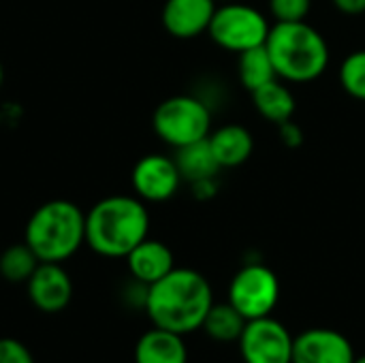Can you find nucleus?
I'll return each instance as SVG.
<instances>
[{"instance_id":"19","label":"nucleus","mask_w":365,"mask_h":363,"mask_svg":"<svg viewBox=\"0 0 365 363\" xmlns=\"http://www.w3.org/2000/svg\"><path fill=\"white\" fill-rule=\"evenodd\" d=\"M246 323L248 321L244 319V315L237 308H233L229 302H225V304H214L210 308L201 329L214 342L229 344V342H237L242 338V332H244Z\"/></svg>"},{"instance_id":"28","label":"nucleus","mask_w":365,"mask_h":363,"mask_svg":"<svg viewBox=\"0 0 365 363\" xmlns=\"http://www.w3.org/2000/svg\"><path fill=\"white\" fill-rule=\"evenodd\" d=\"M355 363H365V355H361V357H355Z\"/></svg>"},{"instance_id":"20","label":"nucleus","mask_w":365,"mask_h":363,"mask_svg":"<svg viewBox=\"0 0 365 363\" xmlns=\"http://www.w3.org/2000/svg\"><path fill=\"white\" fill-rule=\"evenodd\" d=\"M38 263L41 261L36 259V255L30 250L26 242L13 244L0 255V276L13 285H21V282L26 285L28 278L38 267Z\"/></svg>"},{"instance_id":"27","label":"nucleus","mask_w":365,"mask_h":363,"mask_svg":"<svg viewBox=\"0 0 365 363\" xmlns=\"http://www.w3.org/2000/svg\"><path fill=\"white\" fill-rule=\"evenodd\" d=\"M2 81H4V68H2V62H0V88H2Z\"/></svg>"},{"instance_id":"29","label":"nucleus","mask_w":365,"mask_h":363,"mask_svg":"<svg viewBox=\"0 0 365 363\" xmlns=\"http://www.w3.org/2000/svg\"><path fill=\"white\" fill-rule=\"evenodd\" d=\"M216 2H229V0H216Z\"/></svg>"},{"instance_id":"24","label":"nucleus","mask_w":365,"mask_h":363,"mask_svg":"<svg viewBox=\"0 0 365 363\" xmlns=\"http://www.w3.org/2000/svg\"><path fill=\"white\" fill-rule=\"evenodd\" d=\"M278 137L287 148H299L304 143V131L297 122H293V118L278 124Z\"/></svg>"},{"instance_id":"26","label":"nucleus","mask_w":365,"mask_h":363,"mask_svg":"<svg viewBox=\"0 0 365 363\" xmlns=\"http://www.w3.org/2000/svg\"><path fill=\"white\" fill-rule=\"evenodd\" d=\"M331 2L344 15H361V13H365V0H331Z\"/></svg>"},{"instance_id":"1","label":"nucleus","mask_w":365,"mask_h":363,"mask_svg":"<svg viewBox=\"0 0 365 363\" xmlns=\"http://www.w3.org/2000/svg\"><path fill=\"white\" fill-rule=\"evenodd\" d=\"M212 306L214 291L207 278L190 267H173L148 287L143 310L154 327L186 336L201 329Z\"/></svg>"},{"instance_id":"2","label":"nucleus","mask_w":365,"mask_h":363,"mask_svg":"<svg viewBox=\"0 0 365 363\" xmlns=\"http://www.w3.org/2000/svg\"><path fill=\"white\" fill-rule=\"evenodd\" d=\"M150 233V212L137 195H111L86 212V244L105 259H126Z\"/></svg>"},{"instance_id":"17","label":"nucleus","mask_w":365,"mask_h":363,"mask_svg":"<svg viewBox=\"0 0 365 363\" xmlns=\"http://www.w3.org/2000/svg\"><path fill=\"white\" fill-rule=\"evenodd\" d=\"M250 94H252V103H255L257 111H259L265 120L274 122L276 126L282 124V122H287V120H291V118L295 116V109H297L295 96H293V92H291L282 81H278V79H274V81L261 86L259 90H255V92H250Z\"/></svg>"},{"instance_id":"13","label":"nucleus","mask_w":365,"mask_h":363,"mask_svg":"<svg viewBox=\"0 0 365 363\" xmlns=\"http://www.w3.org/2000/svg\"><path fill=\"white\" fill-rule=\"evenodd\" d=\"M126 267L130 278L150 287L175 267V259L165 242L145 237L126 255Z\"/></svg>"},{"instance_id":"22","label":"nucleus","mask_w":365,"mask_h":363,"mask_svg":"<svg viewBox=\"0 0 365 363\" xmlns=\"http://www.w3.org/2000/svg\"><path fill=\"white\" fill-rule=\"evenodd\" d=\"M312 9V0H269L276 21H304Z\"/></svg>"},{"instance_id":"15","label":"nucleus","mask_w":365,"mask_h":363,"mask_svg":"<svg viewBox=\"0 0 365 363\" xmlns=\"http://www.w3.org/2000/svg\"><path fill=\"white\" fill-rule=\"evenodd\" d=\"M207 139H210L212 152L222 169L244 165L252 156V150H255L252 133L242 124H225V126L216 128L214 133H210Z\"/></svg>"},{"instance_id":"21","label":"nucleus","mask_w":365,"mask_h":363,"mask_svg":"<svg viewBox=\"0 0 365 363\" xmlns=\"http://www.w3.org/2000/svg\"><path fill=\"white\" fill-rule=\"evenodd\" d=\"M340 86L349 96L365 101V49H357L342 60Z\"/></svg>"},{"instance_id":"14","label":"nucleus","mask_w":365,"mask_h":363,"mask_svg":"<svg viewBox=\"0 0 365 363\" xmlns=\"http://www.w3.org/2000/svg\"><path fill=\"white\" fill-rule=\"evenodd\" d=\"M135 363H188L184 336L152 327L135 344Z\"/></svg>"},{"instance_id":"10","label":"nucleus","mask_w":365,"mask_h":363,"mask_svg":"<svg viewBox=\"0 0 365 363\" xmlns=\"http://www.w3.org/2000/svg\"><path fill=\"white\" fill-rule=\"evenodd\" d=\"M351 340L329 327H312L295 336L293 363H355Z\"/></svg>"},{"instance_id":"8","label":"nucleus","mask_w":365,"mask_h":363,"mask_svg":"<svg viewBox=\"0 0 365 363\" xmlns=\"http://www.w3.org/2000/svg\"><path fill=\"white\" fill-rule=\"evenodd\" d=\"M295 336L272 315L246 323L237 340L244 363H293Z\"/></svg>"},{"instance_id":"3","label":"nucleus","mask_w":365,"mask_h":363,"mask_svg":"<svg viewBox=\"0 0 365 363\" xmlns=\"http://www.w3.org/2000/svg\"><path fill=\"white\" fill-rule=\"evenodd\" d=\"M24 242L41 263H64L86 244V214L68 199L45 201L30 214Z\"/></svg>"},{"instance_id":"7","label":"nucleus","mask_w":365,"mask_h":363,"mask_svg":"<svg viewBox=\"0 0 365 363\" xmlns=\"http://www.w3.org/2000/svg\"><path fill=\"white\" fill-rule=\"evenodd\" d=\"M246 321L269 317L280 302V280L263 263H246L229 285V300Z\"/></svg>"},{"instance_id":"11","label":"nucleus","mask_w":365,"mask_h":363,"mask_svg":"<svg viewBox=\"0 0 365 363\" xmlns=\"http://www.w3.org/2000/svg\"><path fill=\"white\" fill-rule=\"evenodd\" d=\"M28 300L41 312H62L73 300V280L62 263H38L26 282Z\"/></svg>"},{"instance_id":"25","label":"nucleus","mask_w":365,"mask_h":363,"mask_svg":"<svg viewBox=\"0 0 365 363\" xmlns=\"http://www.w3.org/2000/svg\"><path fill=\"white\" fill-rule=\"evenodd\" d=\"M218 178H203L197 182H190V193L197 201H210L218 195Z\"/></svg>"},{"instance_id":"18","label":"nucleus","mask_w":365,"mask_h":363,"mask_svg":"<svg viewBox=\"0 0 365 363\" xmlns=\"http://www.w3.org/2000/svg\"><path fill=\"white\" fill-rule=\"evenodd\" d=\"M237 77H240V83L248 92H255L261 86L278 79L276 66H274L272 56H269L265 45H259V47H252V49H246V51L240 53Z\"/></svg>"},{"instance_id":"5","label":"nucleus","mask_w":365,"mask_h":363,"mask_svg":"<svg viewBox=\"0 0 365 363\" xmlns=\"http://www.w3.org/2000/svg\"><path fill=\"white\" fill-rule=\"evenodd\" d=\"M212 113L197 94H175L154 109L152 128L163 143L178 150L210 137Z\"/></svg>"},{"instance_id":"6","label":"nucleus","mask_w":365,"mask_h":363,"mask_svg":"<svg viewBox=\"0 0 365 363\" xmlns=\"http://www.w3.org/2000/svg\"><path fill=\"white\" fill-rule=\"evenodd\" d=\"M269 30L272 26L259 9L229 0L216 6L207 34L218 47L242 53L246 49L265 45Z\"/></svg>"},{"instance_id":"4","label":"nucleus","mask_w":365,"mask_h":363,"mask_svg":"<svg viewBox=\"0 0 365 363\" xmlns=\"http://www.w3.org/2000/svg\"><path fill=\"white\" fill-rule=\"evenodd\" d=\"M265 47L280 79L308 83L319 79L329 64V45L325 36L304 21H276L267 34Z\"/></svg>"},{"instance_id":"23","label":"nucleus","mask_w":365,"mask_h":363,"mask_svg":"<svg viewBox=\"0 0 365 363\" xmlns=\"http://www.w3.org/2000/svg\"><path fill=\"white\" fill-rule=\"evenodd\" d=\"M0 363H34L30 349L15 338H0Z\"/></svg>"},{"instance_id":"12","label":"nucleus","mask_w":365,"mask_h":363,"mask_svg":"<svg viewBox=\"0 0 365 363\" xmlns=\"http://www.w3.org/2000/svg\"><path fill=\"white\" fill-rule=\"evenodd\" d=\"M216 6V0H167L160 21L171 36L188 41L207 32Z\"/></svg>"},{"instance_id":"9","label":"nucleus","mask_w":365,"mask_h":363,"mask_svg":"<svg viewBox=\"0 0 365 363\" xmlns=\"http://www.w3.org/2000/svg\"><path fill=\"white\" fill-rule=\"evenodd\" d=\"M182 173L175 158L167 154H145L139 158L130 173L135 195L145 203H165L180 190Z\"/></svg>"},{"instance_id":"16","label":"nucleus","mask_w":365,"mask_h":363,"mask_svg":"<svg viewBox=\"0 0 365 363\" xmlns=\"http://www.w3.org/2000/svg\"><path fill=\"white\" fill-rule=\"evenodd\" d=\"M173 158L182 173V180H186L188 184L203 178H218V171L222 169L212 152L210 139H201L190 145L178 148Z\"/></svg>"}]
</instances>
